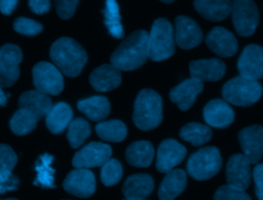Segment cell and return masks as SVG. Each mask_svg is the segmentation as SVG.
Instances as JSON below:
<instances>
[{
	"label": "cell",
	"instance_id": "obj_1",
	"mask_svg": "<svg viewBox=\"0 0 263 200\" xmlns=\"http://www.w3.org/2000/svg\"><path fill=\"white\" fill-rule=\"evenodd\" d=\"M148 36L144 30L132 33L111 54V65L120 71L140 68L148 58Z\"/></svg>",
	"mask_w": 263,
	"mask_h": 200
},
{
	"label": "cell",
	"instance_id": "obj_2",
	"mask_svg": "<svg viewBox=\"0 0 263 200\" xmlns=\"http://www.w3.org/2000/svg\"><path fill=\"white\" fill-rule=\"evenodd\" d=\"M49 55L54 66L66 76H78L87 62L83 47L69 37L59 38L50 47Z\"/></svg>",
	"mask_w": 263,
	"mask_h": 200
},
{
	"label": "cell",
	"instance_id": "obj_3",
	"mask_svg": "<svg viewBox=\"0 0 263 200\" xmlns=\"http://www.w3.org/2000/svg\"><path fill=\"white\" fill-rule=\"evenodd\" d=\"M133 120L142 130L157 127L162 120V99L152 89H142L135 101Z\"/></svg>",
	"mask_w": 263,
	"mask_h": 200
},
{
	"label": "cell",
	"instance_id": "obj_4",
	"mask_svg": "<svg viewBox=\"0 0 263 200\" xmlns=\"http://www.w3.org/2000/svg\"><path fill=\"white\" fill-rule=\"evenodd\" d=\"M175 33L172 24L163 17L155 19L148 36V57L160 62L175 52Z\"/></svg>",
	"mask_w": 263,
	"mask_h": 200
},
{
	"label": "cell",
	"instance_id": "obj_5",
	"mask_svg": "<svg viewBox=\"0 0 263 200\" xmlns=\"http://www.w3.org/2000/svg\"><path fill=\"white\" fill-rule=\"evenodd\" d=\"M263 93V87L256 80L243 78L241 76L228 80L222 88L224 101L229 104L249 107L259 101Z\"/></svg>",
	"mask_w": 263,
	"mask_h": 200
},
{
	"label": "cell",
	"instance_id": "obj_6",
	"mask_svg": "<svg viewBox=\"0 0 263 200\" xmlns=\"http://www.w3.org/2000/svg\"><path fill=\"white\" fill-rule=\"evenodd\" d=\"M222 167L218 148L204 147L193 153L187 161V172L196 181H205L216 175Z\"/></svg>",
	"mask_w": 263,
	"mask_h": 200
},
{
	"label": "cell",
	"instance_id": "obj_7",
	"mask_svg": "<svg viewBox=\"0 0 263 200\" xmlns=\"http://www.w3.org/2000/svg\"><path fill=\"white\" fill-rule=\"evenodd\" d=\"M230 13L238 35L249 37L255 33L259 24V11L253 0H233Z\"/></svg>",
	"mask_w": 263,
	"mask_h": 200
},
{
	"label": "cell",
	"instance_id": "obj_8",
	"mask_svg": "<svg viewBox=\"0 0 263 200\" xmlns=\"http://www.w3.org/2000/svg\"><path fill=\"white\" fill-rule=\"evenodd\" d=\"M33 85L36 90L47 94L57 95L64 88V78L62 72L52 64L40 62L32 70Z\"/></svg>",
	"mask_w": 263,
	"mask_h": 200
},
{
	"label": "cell",
	"instance_id": "obj_9",
	"mask_svg": "<svg viewBox=\"0 0 263 200\" xmlns=\"http://www.w3.org/2000/svg\"><path fill=\"white\" fill-rule=\"evenodd\" d=\"M22 58V50L15 44H5L0 48V86L2 88L13 85L18 79V65Z\"/></svg>",
	"mask_w": 263,
	"mask_h": 200
},
{
	"label": "cell",
	"instance_id": "obj_10",
	"mask_svg": "<svg viewBox=\"0 0 263 200\" xmlns=\"http://www.w3.org/2000/svg\"><path fill=\"white\" fill-rule=\"evenodd\" d=\"M112 155L109 145L101 142H91L78 150L73 157L72 164L75 168H91L102 166Z\"/></svg>",
	"mask_w": 263,
	"mask_h": 200
},
{
	"label": "cell",
	"instance_id": "obj_11",
	"mask_svg": "<svg viewBox=\"0 0 263 200\" xmlns=\"http://www.w3.org/2000/svg\"><path fill=\"white\" fill-rule=\"evenodd\" d=\"M239 76L258 81L263 78V47L257 44L246 46L237 61Z\"/></svg>",
	"mask_w": 263,
	"mask_h": 200
},
{
	"label": "cell",
	"instance_id": "obj_12",
	"mask_svg": "<svg viewBox=\"0 0 263 200\" xmlns=\"http://www.w3.org/2000/svg\"><path fill=\"white\" fill-rule=\"evenodd\" d=\"M186 153V148L176 139L162 141L157 150L156 169L163 173L170 172L184 160Z\"/></svg>",
	"mask_w": 263,
	"mask_h": 200
},
{
	"label": "cell",
	"instance_id": "obj_13",
	"mask_svg": "<svg viewBox=\"0 0 263 200\" xmlns=\"http://www.w3.org/2000/svg\"><path fill=\"white\" fill-rule=\"evenodd\" d=\"M63 187L66 192L80 198L90 197L96 190V179L92 171L86 168H76L68 173Z\"/></svg>",
	"mask_w": 263,
	"mask_h": 200
},
{
	"label": "cell",
	"instance_id": "obj_14",
	"mask_svg": "<svg viewBox=\"0 0 263 200\" xmlns=\"http://www.w3.org/2000/svg\"><path fill=\"white\" fill-rule=\"evenodd\" d=\"M238 142L251 164L258 163L263 156V126L252 125L241 129L238 134Z\"/></svg>",
	"mask_w": 263,
	"mask_h": 200
},
{
	"label": "cell",
	"instance_id": "obj_15",
	"mask_svg": "<svg viewBox=\"0 0 263 200\" xmlns=\"http://www.w3.org/2000/svg\"><path fill=\"white\" fill-rule=\"evenodd\" d=\"M175 42L182 49H191L199 45L203 35L199 26L186 15H179L175 19Z\"/></svg>",
	"mask_w": 263,
	"mask_h": 200
},
{
	"label": "cell",
	"instance_id": "obj_16",
	"mask_svg": "<svg viewBox=\"0 0 263 200\" xmlns=\"http://www.w3.org/2000/svg\"><path fill=\"white\" fill-rule=\"evenodd\" d=\"M251 163L243 154L232 155L226 165L227 185L238 189L246 190L251 184Z\"/></svg>",
	"mask_w": 263,
	"mask_h": 200
},
{
	"label": "cell",
	"instance_id": "obj_17",
	"mask_svg": "<svg viewBox=\"0 0 263 200\" xmlns=\"http://www.w3.org/2000/svg\"><path fill=\"white\" fill-rule=\"evenodd\" d=\"M205 44L214 53L222 57L234 55L238 48L235 36L222 27H215L206 34Z\"/></svg>",
	"mask_w": 263,
	"mask_h": 200
},
{
	"label": "cell",
	"instance_id": "obj_18",
	"mask_svg": "<svg viewBox=\"0 0 263 200\" xmlns=\"http://www.w3.org/2000/svg\"><path fill=\"white\" fill-rule=\"evenodd\" d=\"M203 119L215 128H226L234 120V112L229 104L221 98L210 101L203 108Z\"/></svg>",
	"mask_w": 263,
	"mask_h": 200
},
{
	"label": "cell",
	"instance_id": "obj_19",
	"mask_svg": "<svg viewBox=\"0 0 263 200\" xmlns=\"http://www.w3.org/2000/svg\"><path fill=\"white\" fill-rule=\"evenodd\" d=\"M203 89V82L195 78L182 81L170 91V98L182 111H187L195 102L197 94Z\"/></svg>",
	"mask_w": 263,
	"mask_h": 200
},
{
	"label": "cell",
	"instance_id": "obj_20",
	"mask_svg": "<svg viewBox=\"0 0 263 200\" xmlns=\"http://www.w3.org/2000/svg\"><path fill=\"white\" fill-rule=\"evenodd\" d=\"M192 78L203 81H218L226 71L225 64L220 58H206L192 61L189 64Z\"/></svg>",
	"mask_w": 263,
	"mask_h": 200
},
{
	"label": "cell",
	"instance_id": "obj_21",
	"mask_svg": "<svg viewBox=\"0 0 263 200\" xmlns=\"http://www.w3.org/2000/svg\"><path fill=\"white\" fill-rule=\"evenodd\" d=\"M89 83L97 91H110L121 83L120 70L111 64H105L96 68L89 75Z\"/></svg>",
	"mask_w": 263,
	"mask_h": 200
},
{
	"label": "cell",
	"instance_id": "obj_22",
	"mask_svg": "<svg viewBox=\"0 0 263 200\" xmlns=\"http://www.w3.org/2000/svg\"><path fill=\"white\" fill-rule=\"evenodd\" d=\"M18 108L26 109L39 121L50 111L52 102L47 94L38 90H29L21 94L18 98Z\"/></svg>",
	"mask_w": 263,
	"mask_h": 200
},
{
	"label": "cell",
	"instance_id": "obj_23",
	"mask_svg": "<svg viewBox=\"0 0 263 200\" xmlns=\"http://www.w3.org/2000/svg\"><path fill=\"white\" fill-rule=\"evenodd\" d=\"M187 176L182 169H173L165 174L159 189V200H175L186 188Z\"/></svg>",
	"mask_w": 263,
	"mask_h": 200
},
{
	"label": "cell",
	"instance_id": "obj_24",
	"mask_svg": "<svg viewBox=\"0 0 263 200\" xmlns=\"http://www.w3.org/2000/svg\"><path fill=\"white\" fill-rule=\"evenodd\" d=\"M231 0H193L196 11L212 22L225 19L231 12Z\"/></svg>",
	"mask_w": 263,
	"mask_h": 200
},
{
	"label": "cell",
	"instance_id": "obj_25",
	"mask_svg": "<svg viewBox=\"0 0 263 200\" xmlns=\"http://www.w3.org/2000/svg\"><path fill=\"white\" fill-rule=\"evenodd\" d=\"M154 189L153 178L147 173H137L128 176L122 186V193L125 198L148 197Z\"/></svg>",
	"mask_w": 263,
	"mask_h": 200
},
{
	"label": "cell",
	"instance_id": "obj_26",
	"mask_svg": "<svg viewBox=\"0 0 263 200\" xmlns=\"http://www.w3.org/2000/svg\"><path fill=\"white\" fill-rule=\"evenodd\" d=\"M73 118V111L66 103H58L45 116V124L51 133H61L69 127Z\"/></svg>",
	"mask_w": 263,
	"mask_h": 200
},
{
	"label": "cell",
	"instance_id": "obj_27",
	"mask_svg": "<svg viewBox=\"0 0 263 200\" xmlns=\"http://www.w3.org/2000/svg\"><path fill=\"white\" fill-rule=\"evenodd\" d=\"M154 157V149L150 142L138 141L132 143L125 152L126 161L136 167H148Z\"/></svg>",
	"mask_w": 263,
	"mask_h": 200
},
{
	"label": "cell",
	"instance_id": "obj_28",
	"mask_svg": "<svg viewBox=\"0 0 263 200\" xmlns=\"http://www.w3.org/2000/svg\"><path fill=\"white\" fill-rule=\"evenodd\" d=\"M77 108L91 121H102L110 113L109 101L101 95H95L79 101Z\"/></svg>",
	"mask_w": 263,
	"mask_h": 200
},
{
	"label": "cell",
	"instance_id": "obj_29",
	"mask_svg": "<svg viewBox=\"0 0 263 200\" xmlns=\"http://www.w3.org/2000/svg\"><path fill=\"white\" fill-rule=\"evenodd\" d=\"M53 162V156L50 154H42L35 162L36 177L34 185L42 188H55L54 185V169L51 164Z\"/></svg>",
	"mask_w": 263,
	"mask_h": 200
},
{
	"label": "cell",
	"instance_id": "obj_30",
	"mask_svg": "<svg viewBox=\"0 0 263 200\" xmlns=\"http://www.w3.org/2000/svg\"><path fill=\"white\" fill-rule=\"evenodd\" d=\"M179 134L182 139L189 142L191 145L195 147H199L211 139L212 130L209 126L204 124L190 122L185 124L180 129Z\"/></svg>",
	"mask_w": 263,
	"mask_h": 200
},
{
	"label": "cell",
	"instance_id": "obj_31",
	"mask_svg": "<svg viewBox=\"0 0 263 200\" xmlns=\"http://www.w3.org/2000/svg\"><path fill=\"white\" fill-rule=\"evenodd\" d=\"M96 132L103 141L117 143L125 138L127 129L122 121L109 120L98 123L96 125Z\"/></svg>",
	"mask_w": 263,
	"mask_h": 200
},
{
	"label": "cell",
	"instance_id": "obj_32",
	"mask_svg": "<svg viewBox=\"0 0 263 200\" xmlns=\"http://www.w3.org/2000/svg\"><path fill=\"white\" fill-rule=\"evenodd\" d=\"M105 25L111 36L116 39H121L124 36L123 27L121 25V16L119 6L116 0H106V6L103 11Z\"/></svg>",
	"mask_w": 263,
	"mask_h": 200
},
{
	"label": "cell",
	"instance_id": "obj_33",
	"mask_svg": "<svg viewBox=\"0 0 263 200\" xmlns=\"http://www.w3.org/2000/svg\"><path fill=\"white\" fill-rule=\"evenodd\" d=\"M37 121V118L29 111L18 108V110L12 115L9 121V126L13 133L17 135H25L36 127Z\"/></svg>",
	"mask_w": 263,
	"mask_h": 200
},
{
	"label": "cell",
	"instance_id": "obj_34",
	"mask_svg": "<svg viewBox=\"0 0 263 200\" xmlns=\"http://www.w3.org/2000/svg\"><path fill=\"white\" fill-rule=\"evenodd\" d=\"M90 134V126L89 123L83 119V118H76L71 121L68 132H67V138L69 141L70 146L73 149L79 148L85 139Z\"/></svg>",
	"mask_w": 263,
	"mask_h": 200
},
{
	"label": "cell",
	"instance_id": "obj_35",
	"mask_svg": "<svg viewBox=\"0 0 263 200\" xmlns=\"http://www.w3.org/2000/svg\"><path fill=\"white\" fill-rule=\"evenodd\" d=\"M122 171L121 163L116 159L110 158L102 165L101 181L105 186H114L121 179Z\"/></svg>",
	"mask_w": 263,
	"mask_h": 200
},
{
	"label": "cell",
	"instance_id": "obj_36",
	"mask_svg": "<svg viewBox=\"0 0 263 200\" xmlns=\"http://www.w3.org/2000/svg\"><path fill=\"white\" fill-rule=\"evenodd\" d=\"M13 29L20 34L34 36L39 34L43 30V27L34 19L21 16L13 22Z\"/></svg>",
	"mask_w": 263,
	"mask_h": 200
},
{
	"label": "cell",
	"instance_id": "obj_37",
	"mask_svg": "<svg viewBox=\"0 0 263 200\" xmlns=\"http://www.w3.org/2000/svg\"><path fill=\"white\" fill-rule=\"evenodd\" d=\"M213 200H252L243 191L232 188L228 185L221 186L215 193Z\"/></svg>",
	"mask_w": 263,
	"mask_h": 200
},
{
	"label": "cell",
	"instance_id": "obj_38",
	"mask_svg": "<svg viewBox=\"0 0 263 200\" xmlns=\"http://www.w3.org/2000/svg\"><path fill=\"white\" fill-rule=\"evenodd\" d=\"M17 162L14 151L7 145L0 144V172L11 171Z\"/></svg>",
	"mask_w": 263,
	"mask_h": 200
},
{
	"label": "cell",
	"instance_id": "obj_39",
	"mask_svg": "<svg viewBox=\"0 0 263 200\" xmlns=\"http://www.w3.org/2000/svg\"><path fill=\"white\" fill-rule=\"evenodd\" d=\"M58 15L63 19L73 16L79 0H53Z\"/></svg>",
	"mask_w": 263,
	"mask_h": 200
},
{
	"label": "cell",
	"instance_id": "obj_40",
	"mask_svg": "<svg viewBox=\"0 0 263 200\" xmlns=\"http://www.w3.org/2000/svg\"><path fill=\"white\" fill-rule=\"evenodd\" d=\"M18 183V178L11 171L0 172V194L16 190Z\"/></svg>",
	"mask_w": 263,
	"mask_h": 200
},
{
	"label": "cell",
	"instance_id": "obj_41",
	"mask_svg": "<svg viewBox=\"0 0 263 200\" xmlns=\"http://www.w3.org/2000/svg\"><path fill=\"white\" fill-rule=\"evenodd\" d=\"M255 193L258 200H263V163L257 164L253 169Z\"/></svg>",
	"mask_w": 263,
	"mask_h": 200
},
{
	"label": "cell",
	"instance_id": "obj_42",
	"mask_svg": "<svg viewBox=\"0 0 263 200\" xmlns=\"http://www.w3.org/2000/svg\"><path fill=\"white\" fill-rule=\"evenodd\" d=\"M29 7L36 14H43L50 9V0H28Z\"/></svg>",
	"mask_w": 263,
	"mask_h": 200
},
{
	"label": "cell",
	"instance_id": "obj_43",
	"mask_svg": "<svg viewBox=\"0 0 263 200\" xmlns=\"http://www.w3.org/2000/svg\"><path fill=\"white\" fill-rule=\"evenodd\" d=\"M18 0H0V11L3 14H10L17 5Z\"/></svg>",
	"mask_w": 263,
	"mask_h": 200
},
{
	"label": "cell",
	"instance_id": "obj_44",
	"mask_svg": "<svg viewBox=\"0 0 263 200\" xmlns=\"http://www.w3.org/2000/svg\"><path fill=\"white\" fill-rule=\"evenodd\" d=\"M8 96H9V94H6V93L2 90V87L0 86V107L6 105Z\"/></svg>",
	"mask_w": 263,
	"mask_h": 200
},
{
	"label": "cell",
	"instance_id": "obj_45",
	"mask_svg": "<svg viewBox=\"0 0 263 200\" xmlns=\"http://www.w3.org/2000/svg\"><path fill=\"white\" fill-rule=\"evenodd\" d=\"M123 200H146V199H142V198H125Z\"/></svg>",
	"mask_w": 263,
	"mask_h": 200
},
{
	"label": "cell",
	"instance_id": "obj_46",
	"mask_svg": "<svg viewBox=\"0 0 263 200\" xmlns=\"http://www.w3.org/2000/svg\"><path fill=\"white\" fill-rule=\"evenodd\" d=\"M159 1H161L163 3H173L175 0H159Z\"/></svg>",
	"mask_w": 263,
	"mask_h": 200
},
{
	"label": "cell",
	"instance_id": "obj_47",
	"mask_svg": "<svg viewBox=\"0 0 263 200\" xmlns=\"http://www.w3.org/2000/svg\"><path fill=\"white\" fill-rule=\"evenodd\" d=\"M0 200H17V199H13V198H8V199H0Z\"/></svg>",
	"mask_w": 263,
	"mask_h": 200
}]
</instances>
